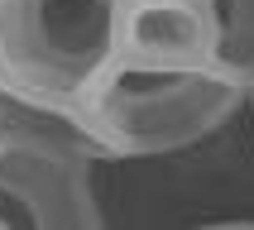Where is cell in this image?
<instances>
[{
	"instance_id": "cell-6",
	"label": "cell",
	"mask_w": 254,
	"mask_h": 230,
	"mask_svg": "<svg viewBox=\"0 0 254 230\" xmlns=\"http://www.w3.org/2000/svg\"><path fill=\"white\" fill-rule=\"evenodd\" d=\"M245 115L254 120V77H250V86H245Z\"/></svg>"
},
{
	"instance_id": "cell-4",
	"label": "cell",
	"mask_w": 254,
	"mask_h": 230,
	"mask_svg": "<svg viewBox=\"0 0 254 230\" xmlns=\"http://www.w3.org/2000/svg\"><path fill=\"white\" fill-rule=\"evenodd\" d=\"M211 48V14L201 0H125L120 58L183 67V62H216Z\"/></svg>"
},
{
	"instance_id": "cell-1",
	"label": "cell",
	"mask_w": 254,
	"mask_h": 230,
	"mask_svg": "<svg viewBox=\"0 0 254 230\" xmlns=\"http://www.w3.org/2000/svg\"><path fill=\"white\" fill-rule=\"evenodd\" d=\"M111 163L173 158L206 144L245 111V82L216 62H134L115 58L82 96Z\"/></svg>"
},
{
	"instance_id": "cell-2",
	"label": "cell",
	"mask_w": 254,
	"mask_h": 230,
	"mask_svg": "<svg viewBox=\"0 0 254 230\" xmlns=\"http://www.w3.org/2000/svg\"><path fill=\"white\" fill-rule=\"evenodd\" d=\"M125 0H0V82L82 101L120 58Z\"/></svg>"
},
{
	"instance_id": "cell-3",
	"label": "cell",
	"mask_w": 254,
	"mask_h": 230,
	"mask_svg": "<svg viewBox=\"0 0 254 230\" xmlns=\"http://www.w3.org/2000/svg\"><path fill=\"white\" fill-rule=\"evenodd\" d=\"M101 158L53 139L0 129V230H96Z\"/></svg>"
},
{
	"instance_id": "cell-5",
	"label": "cell",
	"mask_w": 254,
	"mask_h": 230,
	"mask_svg": "<svg viewBox=\"0 0 254 230\" xmlns=\"http://www.w3.org/2000/svg\"><path fill=\"white\" fill-rule=\"evenodd\" d=\"M211 14V58L245 86L254 77V0H201Z\"/></svg>"
}]
</instances>
